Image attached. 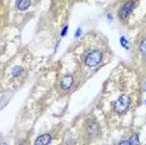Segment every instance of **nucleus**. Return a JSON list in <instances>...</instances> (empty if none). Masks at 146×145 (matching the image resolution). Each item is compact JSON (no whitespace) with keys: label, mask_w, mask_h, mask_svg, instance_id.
Here are the masks:
<instances>
[{"label":"nucleus","mask_w":146,"mask_h":145,"mask_svg":"<svg viewBox=\"0 0 146 145\" xmlns=\"http://www.w3.org/2000/svg\"><path fill=\"white\" fill-rule=\"evenodd\" d=\"M74 85V78L72 75H65L60 81V89L62 91H69Z\"/></svg>","instance_id":"5"},{"label":"nucleus","mask_w":146,"mask_h":145,"mask_svg":"<svg viewBox=\"0 0 146 145\" xmlns=\"http://www.w3.org/2000/svg\"><path fill=\"white\" fill-rule=\"evenodd\" d=\"M21 71H23V69L21 68H19V67H16L14 70H13V76H18V75H20L21 74Z\"/></svg>","instance_id":"10"},{"label":"nucleus","mask_w":146,"mask_h":145,"mask_svg":"<svg viewBox=\"0 0 146 145\" xmlns=\"http://www.w3.org/2000/svg\"><path fill=\"white\" fill-rule=\"evenodd\" d=\"M130 105H131V98L127 96V95H121L114 105V110L117 114H124L127 111Z\"/></svg>","instance_id":"2"},{"label":"nucleus","mask_w":146,"mask_h":145,"mask_svg":"<svg viewBox=\"0 0 146 145\" xmlns=\"http://www.w3.org/2000/svg\"><path fill=\"white\" fill-rule=\"evenodd\" d=\"M30 4H31V0H18L16 8H18L20 11H24L30 6Z\"/></svg>","instance_id":"7"},{"label":"nucleus","mask_w":146,"mask_h":145,"mask_svg":"<svg viewBox=\"0 0 146 145\" xmlns=\"http://www.w3.org/2000/svg\"><path fill=\"white\" fill-rule=\"evenodd\" d=\"M119 145H132V144H131L130 139H124V140L120 141V144H119Z\"/></svg>","instance_id":"11"},{"label":"nucleus","mask_w":146,"mask_h":145,"mask_svg":"<svg viewBox=\"0 0 146 145\" xmlns=\"http://www.w3.org/2000/svg\"><path fill=\"white\" fill-rule=\"evenodd\" d=\"M102 51L99 50V49H95V50L89 51L88 54L85 55L84 58V64L88 68H94L96 65H99L102 60Z\"/></svg>","instance_id":"1"},{"label":"nucleus","mask_w":146,"mask_h":145,"mask_svg":"<svg viewBox=\"0 0 146 145\" xmlns=\"http://www.w3.org/2000/svg\"><path fill=\"white\" fill-rule=\"evenodd\" d=\"M136 4H137V0H129V1H126L120 8V10H119V18H120L122 21H125L126 19L129 18V15L134 11Z\"/></svg>","instance_id":"3"},{"label":"nucleus","mask_w":146,"mask_h":145,"mask_svg":"<svg viewBox=\"0 0 146 145\" xmlns=\"http://www.w3.org/2000/svg\"><path fill=\"white\" fill-rule=\"evenodd\" d=\"M130 140H131V144L132 145H139V144H140V139H139V134L137 133L132 134L131 138H130Z\"/></svg>","instance_id":"9"},{"label":"nucleus","mask_w":146,"mask_h":145,"mask_svg":"<svg viewBox=\"0 0 146 145\" xmlns=\"http://www.w3.org/2000/svg\"><path fill=\"white\" fill-rule=\"evenodd\" d=\"M86 134L89 138H96L100 135V125L96 121H90L86 124Z\"/></svg>","instance_id":"4"},{"label":"nucleus","mask_w":146,"mask_h":145,"mask_svg":"<svg viewBox=\"0 0 146 145\" xmlns=\"http://www.w3.org/2000/svg\"><path fill=\"white\" fill-rule=\"evenodd\" d=\"M139 50H140V54L142 57L146 58V35L144 38L140 39V44H139Z\"/></svg>","instance_id":"8"},{"label":"nucleus","mask_w":146,"mask_h":145,"mask_svg":"<svg viewBox=\"0 0 146 145\" xmlns=\"http://www.w3.org/2000/svg\"><path fill=\"white\" fill-rule=\"evenodd\" d=\"M51 141V134L50 133H46L42 134L40 136H38L34 141V145H49Z\"/></svg>","instance_id":"6"}]
</instances>
